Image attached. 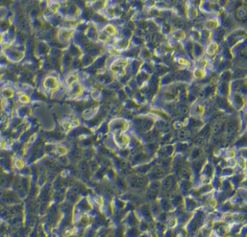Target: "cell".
<instances>
[{
    "instance_id": "6da1fadb",
    "label": "cell",
    "mask_w": 247,
    "mask_h": 237,
    "mask_svg": "<svg viewBox=\"0 0 247 237\" xmlns=\"http://www.w3.org/2000/svg\"><path fill=\"white\" fill-rule=\"evenodd\" d=\"M151 175H152L154 179H160V178H162V177L165 176V171L164 170L163 167H156L155 168H154L153 171L151 173Z\"/></svg>"
},
{
    "instance_id": "7a4b0ae2",
    "label": "cell",
    "mask_w": 247,
    "mask_h": 237,
    "mask_svg": "<svg viewBox=\"0 0 247 237\" xmlns=\"http://www.w3.org/2000/svg\"><path fill=\"white\" fill-rule=\"evenodd\" d=\"M174 185V179L172 177H167L166 179L162 183V189L165 191H170L171 190Z\"/></svg>"
},
{
    "instance_id": "3957f363",
    "label": "cell",
    "mask_w": 247,
    "mask_h": 237,
    "mask_svg": "<svg viewBox=\"0 0 247 237\" xmlns=\"http://www.w3.org/2000/svg\"><path fill=\"white\" fill-rule=\"evenodd\" d=\"M147 178L144 174L136 175V187H143L147 183Z\"/></svg>"
},
{
    "instance_id": "277c9868",
    "label": "cell",
    "mask_w": 247,
    "mask_h": 237,
    "mask_svg": "<svg viewBox=\"0 0 247 237\" xmlns=\"http://www.w3.org/2000/svg\"><path fill=\"white\" fill-rule=\"evenodd\" d=\"M223 129V126L221 123H216L212 128V133L214 134H218L221 133Z\"/></svg>"
},
{
    "instance_id": "5b68a950",
    "label": "cell",
    "mask_w": 247,
    "mask_h": 237,
    "mask_svg": "<svg viewBox=\"0 0 247 237\" xmlns=\"http://www.w3.org/2000/svg\"><path fill=\"white\" fill-rule=\"evenodd\" d=\"M212 144L214 145H216V146H221V145H223L224 144V142H225V140L224 139H222V137H220V136H215L212 139Z\"/></svg>"
},
{
    "instance_id": "8992f818",
    "label": "cell",
    "mask_w": 247,
    "mask_h": 237,
    "mask_svg": "<svg viewBox=\"0 0 247 237\" xmlns=\"http://www.w3.org/2000/svg\"><path fill=\"white\" fill-rule=\"evenodd\" d=\"M236 130V126L235 123H233L232 122L227 123V125L226 126V132L228 134H231L234 131Z\"/></svg>"
},
{
    "instance_id": "52a82bcc",
    "label": "cell",
    "mask_w": 247,
    "mask_h": 237,
    "mask_svg": "<svg viewBox=\"0 0 247 237\" xmlns=\"http://www.w3.org/2000/svg\"><path fill=\"white\" fill-rule=\"evenodd\" d=\"M190 136V133L187 129H183L179 132L178 133V137L180 139H186Z\"/></svg>"
},
{
    "instance_id": "ba28073f",
    "label": "cell",
    "mask_w": 247,
    "mask_h": 237,
    "mask_svg": "<svg viewBox=\"0 0 247 237\" xmlns=\"http://www.w3.org/2000/svg\"><path fill=\"white\" fill-rule=\"evenodd\" d=\"M178 175H179V177L181 178L182 180H183V181L188 180V178H189V173L186 170H183V169H182V170H181L179 171Z\"/></svg>"
},
{
    "instance_id": "9c48e42d",
    "label": "cell",
    "mask_w": 247,
    "mask_h": 237,
    "mask_svg": "<svg viewBox=\"0 0 247 237\" xmlns=\"http://www.w3.org/2000/svg\"><path fill=\"white\" fill-rule=\"evenodd\" d=\"M161 188V185L160 183H159L158 181H154L151 184V187H150V190L151 191H154L155 192H158L160 191Z\"/></svg>"
},
{
    "instance_id": "30bf717a",
    "label": "cell",
    "mask_w": 247,
    "mask_h": 237,
    "mask_svg": "<svg viewBox=\"0 0 247 237\" xmlns=\"http://www.w3.org/2000/svg\"><path fill=\"white\" fill-rule=\"evenodd\" d=\"M182 189H183V190L184 192H187V191H188V189H190V183L187 181V180L183 181V185H182Z\"/></svg>"
},
{
    "instance_id": "8fae6325",
    "label": "cell",
    "mask_w": 247,
    "mask_h": 237,
    "mask_svg": "<svg viewBox=\"0 0 247 237\" xmlns=\"http://www.w3.org/2000/svg\"><path fill=\"white\" fill-rule=\"evenodd\" d=\"M195 144L198 146H203L205 144V139L204 138H198L195 141Z\"/></svg>"
},
{
    "instance_id": "7c38bea8",
    "label": "cell",
    "mask_w": 247,
    "mask_h": 237,
    "mask_svg": "<svg viewBox=\"0 0 247 237\" xmlns=\"http://www.w3.org/2000/svg\"><path fill=\"white\" fill-rule=\"evenodd\" d=\"M156 193L157 192H154V191L150 190L149 192H148V194H147L148 198H149V199H154L156 197Z\"/></svg>"
},
{
    "instance_id": "4fadbf2b",
    "label": "cell",
    "mask_w": 247,
    "mask_h": 237,
    "mask_svg": "<svg viewBox=\"0 0 247 237\" xmlns=\"http://www.w3.org/2000/svg\"><path fill=\"white\" fill-rule=\"evenodd\" d=\"M183 166H184V164H183V161H178V163L176 164L175 165V169L177 171H180L181 170L183 169Z\"/></svg>"
},
{
    "instance_id": "5bb4252c",
    "label": "cell",
    "mask_w": 247,
    "mask_h": 237,
    "mask_svg": "<svg viewBox=\"0 0 247 237\" xmlns=\"http://www.w3.org/2000/svg\"><path fill=\"white\" fill-rule=\"evenodd\" d=\"M179 110H180V112H181L182 114H186L188 112V108L186 106H181Z\"/></svg>"
}]
</instances>
